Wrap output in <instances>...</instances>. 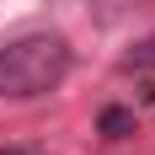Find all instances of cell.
Returning <instances> with one entry per match:
<instances>
[{
  "mask_svg": "<svg viewBox=\"0 0 155 155\" xmlns=\"http://www.w3.org/2000/svg\"><path fill=\"white\" fill-rule=\"evenodd\" d=\"M75 64V48L64 32H16L0 43V96L5 102H32V96H48L59 91L64 75Z\"/></svg>",
  "mask_w": 155,
  "mask_h": 155,
  "instance_id": "cell-1",
  "label": "cell"
},
{
  "mask_svg": "<svg viewBox=\"0 0 155 155\" xmlns=\"http://www.w3.org/2000/svg\"><path fill=\"white\" fill-rule=\"evenodd\" d=\"M96 134H102V139H128V134H134V112L128 107H102Z\"/></svg>",
  "mask_w": 155,
  "mask_h": 155,
  "instance_id": "cell-2",
  "label": "cell"
},
{
  "mask_svg": "<svg viewBox=\"0 0 155 155\" xmlns=\"http://www.w3.org/2000/svg\"><path fill=\"white\" fill-rule=\"evenodd\" d=\"M123 70H134V75H150V70H155V32L139 38V43L123 54Z\"/></svg>",
  "mask_w": 155,
  "mask_h": 155,
  "instance_id": "cell-3",
  "label": "cell"
},
{
  "mask_svg": "<svg viewBox=\"0 0 155 155\" xmlns=\"http://www.w3.org/2000/svg\"><path fill=\"white\" fill-rule=\"evenodd\" d=\"M0 155H38V150H0Z\"/></svg>",
  "mask_w": 155,
  "mask_h": 155,
  "instance_id": "cell-4",
  "label": "cell"
}]
</instances>
